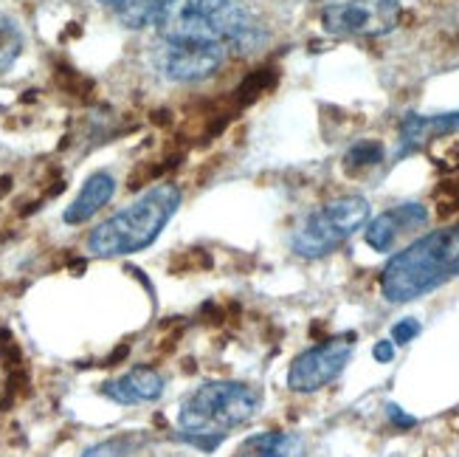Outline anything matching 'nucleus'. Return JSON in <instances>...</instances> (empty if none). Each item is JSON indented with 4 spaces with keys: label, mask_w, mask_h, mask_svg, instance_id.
Segmentation results:
<instances>
[{
    "label": "nucleus",
    "mask_w": 459,
    "mask_h": 457,
    "mask_svg": "<svg viewBox=\"0 0 459 457\" xmlns=\"http://www.w3.org/2000/svg\"><path fill=\"white\" fill-rule=\"evenodd\" d=\"M152 26L158 37L209 40L229 57L256 54L271 40L263 20L239 0H164Z\"/></svg>",
    "instance_id": "nucleus-1"
},
{
    "label": "nucleus",
    "mask_w": 459,
    "mask_h": 457,
    "mask_svg": "<svg viewBox=\"0 0 459 457\" xmlns=\"http://www.w3.org/2000/svg\"><path fill=\"white\" fill-rule=\"evenodd\" d=\"M459 277V224L420 234L389 257L381 271V294L392 305H406Z\"/></svg>",
    "instance_id": "nucleus-2"
},
{
    "label": "nucleus",
    "mask_w": 459,
    "mask_h": 457,
    "mask_svg": "<svg viewBox=\"0 0 459 457\" xmlns=\"http://www.w3.org/2000/svg\"><path fill=\"white\" fill-rule=\"evenodd\" d=\"M263 407V392L246 382H206L197 387L178 412V438L184 444L214 452L229 435L254 421Z\"/></svg>",
    "instance_id": "nucleus-3"
},
{
    "label": "nucleus",
    "mask_w": 459,
    "mask_h": 457,
    "mask_svg": "<svg viewBox=\"0 0 459 457\" xmlns=\"http://www.w3.org/2000/svg\"><path fill=\"white\" fill-rule=\"evenodd\" d=\"M181 201L184 192L178 184H158L147 189L88 234V251L110 260V257H127L150 249L175 217Z\"/></svg>",
    "instance_id": "nucleus-4"
},
{
    "label": "nucleus",
    "mask_w": 459,
    "mask_h": 457,
    "mask_svg": "<svg viewBox=\"0 0 459 457\" xmlns=\"http://www.w3.org/2000/svg\"><path fill=\"white\" fill-rule=\"evenodd\" d=\"M372 207L364 195H342L313 209L290 234V249L296 257L318 260L342 249L355 232L369 224Z\"/></svg>",
    "instance_id": "nucleus-5"
},
{
    "label": "nucleus",
    "mask_w": 459,
    "mask_h": 457,
    "mask_svg": "<svg viewBox=\"0 0 459 457\" xmlns=\"http://www.w3.org/2000/svg\"><path fill=\"white\" fill-rule=\"evenodd\" d=\"M229 51L209 40L186 37H155L150 48V63L167 83L192 85L204 83L226 66Z\"/></svg>",
    "instance_id": "nucleus-6"
},
{
    "label": "nucleus",
    "mask_w": 459,
    "mask_h": 457,
    "mask_svg": "<svg viewBox=\"0 0 459 457\" xmlns=\"http://www.w3.org/2000/svg\"><path fill=\"white\" fill-rule=\"evenodd\" d=\"M403 17L401 0H335L318 14L333 37H386Z\"/></svg>",
    "instance_id": "nucleus-7"
},
{
    "label": "nucleus",
    "mask_w": 459,
    "mask_h": 457,
    "mask_svg": "<svg viewBox=\"0 0 459 457\" xmlns=\"http://www.w3.org/2000/svg\"><path fill=\"white\" fill-rule=\"evenodd\" d=\"M355 333H338L322 345L299 353L288 370V387L299 395L318 392L342 375L355 353Z\"/></svg>",
    "instance_id": "nucleus-8"
},
{
    "label": "nucleus",
    "mask_w": 459,
    "mask_h": 457,
    "mask_svg": "<svg viewBox=\"0 0 459 457\" xmlns=\"http://www.w3.org/2000/svg\"><path fill=\"white\" fill-rule=\"evenodd\" d=\"M431 221V212L426 204L420 201H406V204H394L392 209L381 212L369 221L364 229V241L372 251L377 254H389L394 251V246L409 234H417L420 229H426Z\"/></svg>",
    "instance_id": "nucleus-9"
},
{
    "label": "nucleus",
    "mask_w": 459,
    "mask_h": 457,
    "mask_svg": "<svg viewBox=\"0 0 459 457\" xmlns=\"http://www.w3.org/2000/svg\"><path fill=\"white\" fill-rule=\"evenodd\" d=\"M459 130V110L451 113H434V116H423V113H406L401 122V133H397V150L394 158H409L414 153L426 150L437 138H446L451 133Z\"/></svg>",
    "instance_id": "nucleus-10"
},
{
    "label": "nucleus",
    "mask_w": 459,
    "mask_h": 457,
    "mask_svg": "<svg viewBox=\"0 0 459 457\" xmlns=\"http://www.w3.org/2000/svg\"><path fill=\"white\" fill-rule=\"evenodd\" d=\"M164 375L150 365H135L118 379H110L99 387V392L110 399L113 404L122 407H135V404H152L164 395Z\"/></svg>",
    "instance_id": "nucleus-11"
},
{
    "label": "nucleus",
    "mask_w": 459,
    "mask_h": 457,
    "mask_svg": "<svg viewBox=\"0 0 459 457\" xmlns=\"http://www.w3.org/2000/svg\"><path fill=\"white\" fill-rule=\"evenodd\" d=\"M116 195V178L105 170H99L93 175H88V181L79 189V195L74 198V204L63 212V221L68 226H82L88 224L96 212H102Z\"/></svg>",
    "instance_id": "nucleus-12"
},
{
    "label": "nucleus",
    "mask_w": 459,
    "mask_h": 457,
    "mask_svg": "<svg viewBox=\"0 0 459 457\" xmlns=\"http://www.w3.org/2000/svg\"><path fill=\"white\" fill-rule=\"evenodd\" d=\"M307 444L299 432H259L243 441L237 457H305Z\"/></svg>",
    "instance_id": "nucleus-13"
},
{
    "label": "nucleus",
    "mask_w": 459,
    "mask_h": 457,
    "mask_svg": "<svg viewBox=\"0 0 459 457\" xmlns=\"http://www.w3.org/2000/svg\"><path fill=\"white\" fill-rule=\"evenodd\" d=\"M96 4L110 12L125 29L142 31L155 23V14L164 0H96Z\"/></svg>",
    "instance_id": "nucleus-14"
},
{
    "label": "nucleus",
    "mask_w": 459,
    "mask_h": 457,
    "mask_svg": "<svg viewBox=\"0 0 459 457\" xmlns=\"http://www.w3.org/2000/svg\"><path fill=\"white\" fill-rule=\"evenodd\" d=\"M384 158H386V147L381 142H375V138H361V142H355L344 153V170L355 175V172H364V170L384 164Z\"/></svg>",
    "instance_id": "nucleus-15"
},
{
    "label": "nucleus",
    "mask_w": 459,
    "mask_h": 457,
    "mask_svg": "<svg viewBox=\"0 0 459 457\" xmlns=\"http://www.w3.org/2000/svg\"><path fill=\"white\" fill-rule=\"evenodd\" d=\"M20 51H23V31L9 14L0 12V74L14 66Z\"/></svg>",
    "instance_id": "nucleus-16"
},
{
    "label": "nucleus",
    "mask_w": 459,
    "mask_h": 457,
    "mask_svg": "<svg viewBox=\"0 0 459 457\" xmlns=\"http://www.w3.org/2000/svg\"><path fill=\"white\" fill-rule=\"evenodd\" d=\"M144 444H147V435H142V432H125V435H116V438H108L105 444H96L82 457H130L133 452H138Z\"/></svg>",
    "instance_id": "nucleus-17"
},
{
    "label": "nucleus",
    "mask_w": 459,
    "mask_h": 457,
    "mask_svg": "<svg viewBox=\"0 0 459 457\" xmlns=\"http://www.w3.org/2000/svg\"><path fill=\"white\" fill-rule=\"evenodd\" d=\"M212 260H209V254L204 249H189L184 254H178L175 260L169 263L172 271H181V274H192V271H201V268H209Z\"/></svg>",
    "instance_id": "nucleus-18"
},
{
    "label": "nucleus",
    "mask_w": 459,
    "mask_h": 457,
    "mask_svg": "<svg viewBox=\"0 0 459 457\" xmlns=\"http://www.w3.org/2000/svg\"><path fill=\"white\" fill-rule=\"evenodd\" d=\"M420 330H423V325L417 322L414 316H406V320L392 325V342L394 345H409V342L417 339V336H420Z\"/></svg>",
    "instance_id": "nucleus-19"
},
{
    "label": "nucleus",
    "mask_w": 459,
    "mask_h": 457,
    "mask_svg": "<svg viewBox=\"0 0 459 457\" xmlns=\"http://www.w3.org/2000/svg\"><path fill=\"white\" fill-rule=\"evenodd\" d=\"M386 415H389V421L397 426V429H414L417 426V418L414 415H406L403 407H397V404H386Z\"/></svg>",
    "instance_id": "nucleus-20"
},
{
    "label": "nucleus",
    "mask_w": 459,
    "mask_h": 457,
    "mask_svg": "<svg viewBox=\"0 0 459 457\" xmlns=\"http://www.w3.org/2000/svg\"><path fill=\"white\" fill-rule=\"evenodd\" d=\"M372 359L377 365H389L394 359V342L392 339H381V342H375L372 347Z\"/></svg>",
    "instance_id": "nucleus-21"
},
{
    "label": "nucleus",
    "mask_w": 459,
    "mask_h": 457,
    "mask_svg": "<svg viewBox=\"0 0 459 457\" xmlns=\"http://www.w3.org/2000/svg\"><path fill=\"white\" fill-rule=\"evenodd\" d=\"M9 189H12V178H9V175H4V178H0V198H4Z\"/></svg>",
    "instance_id": "nucleus-22"
},
{
    "label": "nucleus",
    "mask_w": 459,
    "mask_h": 457,
    "mask_svg": "<svg viewBox=\"0 0 459 457\" xmlns=\"http://www.w3.org/2000/svg\"><path fill=\"white\" fill-rule=\"evenodd\" d=\"M330 4H335V0H330Z\"/></svg>",
    "instance_id": "nucleus-23"
}]
</instances>
